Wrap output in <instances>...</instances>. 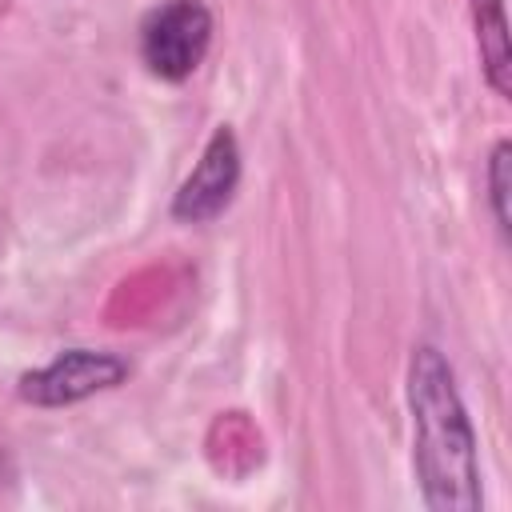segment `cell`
Returning <instances> with one entry per match:
<instances>
[{
    "instance_id": "3",
    "label": "cell",
    "mask_w": 512,
    "mask_h": 512,
    "mask_svg": "<svg viewBox=\"0 0 512 512\" xmlns=\"http://www.w3.org/2000/svg\"><path fill=\"white\" fill-rule=\"evenodd\" d=\"M124 376H128V364L120 356L72 348V352H60L52 364L28 372L20 380V396L40 408H60V404H76L92 392L116 388Z\"/></svg>"
},
{
    "instance_id": "5",
    "label": "cell",
    "mask_w": 512,
    "mask_h": 512,
    "mask_svg": "<svg viewBox=\"0 0 512 512\" xmlns=\"http://www.w3.org/2000/svg\"><path fill=\"white\" fill-rule=\"evenodd\" d=\"M476 20V44L488 72V84L508 96L512 92V52H508V24H504V0H472Z\"/></svg>"
},
{
    "instance_id": "2",
    "label": "cell",
    "mask_w": 512,
    "mask_h": 512,
    "mask_svg": "<svg viewBox=\"0 0 512 512\" xmlns=\"http://www.w3.org/2000/svg\"><path fill=\"white\" fill-rule=\"evenodd\" d=\"M212 40V12L200 0H168L140 24V56L160 80H184L196 72Z\"/></svg>"
},
{
    "instance_id": "6",
    "label": "cell",
    "mask_w": 512,
    "mask_h": 512,
    "mask_svg": "<svg viewBox=\"0 0 512 512\" xmlns=\"http://www.w3.org/2000/svg\"><path fill=\"white\" fill-rule=\"evenodd\" d=\"M512 156V148L500 140L496 148H492V164H488V196H492V212H496V224H500V232H508V160Z\"/></svg>"
},
{
    "instance_id": "1",
    "label": "cell",
    "mask_w": 512,
    "mask_h": 512,
    "mask_svg": "<svg viewBox=\"0 0 512 512\" xmlns=\"http://www.w3.org/2000/svg\"><path fill=\"white\" fill-rule=\"evenodd\" d=\"M408 408H412V464L432 512H476L480 468L476 436L452 384V368L432 344H420L408 360Z\"/></svg>"
},
{
    "instance_id": "4",
    "label": "cell",
    "mask_w": 512,
    "mask_h": 512,
    "mask_svg": "<svg viewBox=\"0 0 512 512\" xmlns=\"http://www.w3.org/2000/svg\"><path fill=\"white\" fill-rule=\"evenodd\" d=\"M240 180V152H236V136L232 128H216L200 164L192 168V176L180 184L176 200H172V216L184 224H200L212 220L216 212H224V204L232 200Z\"/></svg>"
}]
</instances>
